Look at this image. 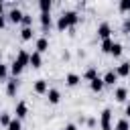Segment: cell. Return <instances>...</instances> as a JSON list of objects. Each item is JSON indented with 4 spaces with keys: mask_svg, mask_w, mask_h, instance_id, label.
Returning a JSON list of instances; mask_svg holds the SVG:
<instances>
[{
    "mask_svg": "<svg viewBox=\"0 0 130 130\" xmlns=\"http://www.w3.org/2000/svg\"><path fill=\"white\" fill-rule=\"evenodd\" d=\"M26 65H30V53H26V51H22V49H20V51H18V55H16V59H14V61H12V65H10V73H12L14 77H18Z\"/></svg>",
    "mask_w": 130,
    "mask_h": 130,
    "instance_id": "cell-1",
    "label": "cell"
},
{
    "mask_svg": "<svg viewBox=\"0 0 130 130\" xmlns=\"http://www.w3.org/2000/svg\"><path fill=\"white\" fill-rule=\"evenodd\" d=\"M100 126H102V130H112V110L110 108H106L100 114Z\"/></svg>",
    "mask_w": 130,
    "mask_h": 130,
    "instance_id": "cell-2",
    "label": "cell"
},
{
    "mask_svg": "<svg viewBox=\"0 0 130 130\" xmlns=\"http://www.w3.org/2000/svg\"><path fill=\"white\" fill-rule=\"evenodd\" d=\"M39 22H41V28H43V32L47 35V32L51 30V26H53V18H51V12H45V14H41V16H39Z\"/></svg>",
    "mask_w": 130,
    "mask_h": 130,
    "instance_id": "cell-3",
    "label": "cell"
},
{
    "mask_svg": "<svg viewBox=\"0 0 130 130\" xmlns=\"http://www.w3.org/2000/svg\"><path fill=\"white\" fill-rule=\"evenodd\" d=\"M18 87H20V83H18V79H16V77H12V79H8V81H6V93H8L10 98H14V95L18 93Z\"/></svg>",
    "mask_w": 130,
    "mask_h": 130,
    "instance_id": "cell-4",
    "label": "cell"
},
{
    "mask_svg": "<svg viewBox=\"0 0 130 130\" xmlns=\"http://www.w3.org/2000/svg\"><path fill=\"white\" fill-rule=\"evenodd\" d=\"M110 35H112V26H110V22H102V24L98 26V37H100L102 41H106V39H110Z\"/></svg>",
    "mask_w": 130,
    "mask_h": 130,
    "instance_id": "cell-5",
    "label": "cell"
},
{
    "mask_svg": "<svg viewBox=\"0 0 130 130\" xmlns=\"http://www.w3.org/2000/svg\"><path fill=\"white\" fill-rule=\"evenodd\" d=\"M32 91H35V93H39V95H43V93H47V91H49V83H47L45 79H37V81L32 83Z\"/></svg>",
    "mask_w": 130,
    "mask_h": 130,
    "instance_id": "cell-6",
    "label": "cell"
},
{
    "mask_svg": "<svg viewBox=\"0 0 130 130\" xmlns=\"http://www.w3.org/2000/svg\"><path fill=\"white\" fill-rule=\"evenodd\" d=\"M104 85H114L116 81H118V73H116V69H108L106 73H104Z\"/></svg>",
    "mask_w": 130,
    "mask_h": 130,
    "instance_id": "cell-7",
    "label": "cell"
},
{
    "mask_svg": "<svg viewBox=\"0 0 130 130\" xmlns=\"http://www.w3.org/2000/svg\"><path fill=\"white\" fill-rule=\"evenodd\" d=\"M22 14H24V12H20L18 8H12V10L6 14V18H8L12 24H18V22H22Z\"/></svg>",
    "mask_w": 130,
    "mask_h": 130,
    "instance_id": "cell-8",
    "label": "cell"
},
{
    "mask_svg": "<svg viewBox=\"0 0 130 130\" xmlns=\"http://www.w3.org/2000/svg\"><path fill=\"white\" fill-rule=\"evenodd\" d=\"M14 114H16V118H18V120L26 118V114H28V106H26V102H18V104H16V108H14Z\"/></svg>",
    "mask_w": 130,
    "mask_h": 130,
    "instance_id": "cell-9",
    "label": "cell"
},
{
    "mask_svg": "<svg viewBox=\"0 0 130 130\" xmlns=\"http://www.w3.org/2000/svg\"><path fill=\"white\" fill-rule=\"evenodd\" d=\"M35 47H37V53H47L49 51V39L47 37H39Z\"/></svg>",
    "mask_w": 130,
    "mask_h": 130,
    "instance_id": "cell-10",
    "label": "cell"
},
{
    "mask_svg": "<svg viewBox=\"0 0 130 130\" xmlns=\"http://www.w3.org/2000/svg\"><path fill=\"white\" fill-rule=\"evenodd\" d=\"M47 100H49V104H59L61 102V91L59 89H55V87H51L49 91H47Z\"/></svg>",
    "mask_w": 130,
    "mask_h": 130,
    "instance_id": "cell-11",
    "label": "cell"
},
{
    "mask_svg": "<svg viewBox=\"0 0 130 130\" xmlns=\"http://www.w3.org/2000/svg\"><path fill=\"white\" fill-rule=\"evenodd\" d=\"M65 14V18H67V22H69V26H71V30H73V26L79 22V14L75 12V10H67V12H63Z\"/></svg>",
    "mask_w": 130,
    "mask_h": 130,
    "instance_id": "cell-12",
    "label": "cell"
},
{
    "mask_svg": "<svg viewBox=\"0 0 130 130\" xmlns=\"http://www.w3.org/2000/svg\"><path fill=\"white\" fill-rule=\"evenodd\" d=\"M116 73H118V77H128V75H130V61L120 63V65L116 67Z\"/></svg>",
    "mask_w": 130,
    "mask_h": 130,
    "instance_id": "cell-13",
    "label": "cell"
},
{
    "mask_svg": "<svg viewBox=\"0 0 130 130\" xmlns=\"http://www.w3.org/2000/svg\"><path fill=\"white\" fill-rule=\"evenodd\" d=\"M79 81H81V77H79L77 73H67V75H65V85H69V87L79 85Z\"/></svg>",
    "mask_w": 130,
    "mask_h": 130,
    "instance_id": "cell-14",
    "label": "cell"
},
{
    "mask_svg": "<svg viewBox=\"0 0 130 130\" xmlns=\"http://www.w3.org/2000/svg\"><path fill=\"white\" fill-rule=\"evenodd\" d=\"M114 100L120 102V104L126 102V100H128V89H126V87H116V91H114Z\"/></svg>",
    "mask_w": 130,
    "mask_h": 130,
    "instance_id": "cell-15",
    "label": "cell"
},
{
    "mask_svg": "<svg viewBox=\"0 0 130 130\" xmlns=\"http://www.w3.org/2000/svg\"><path fill=\"white\" fill-rule=\"evenodd\" d=\"M104 87H106V85H104V79H102V77H95L93 81H89V89L95 91V93H100Z\"/></svg>",
    "mask_w": 130,
    "mask_h": 130,
    "instance_id": "cell-16",
    "label": "cell"
},
{
    "mask_svg": "<svg viewBox=\"0 0 130 130\" xmlns=\"http://www.w3.org/2000/svg\"><path fill=\"white\" fill-rule=\"evenodd\" d=\"M41 65H43V57H41V53H37V51L30 53V67H32V69H39Z\"/></svg>",
    "mask_w": 130,
    "mask_h": 130,
    "instance_id": "cell-17",
    "label": "cell"
},
{
    "mask_svg": "<svg viewBox=\"0 0 130 130\" xmlns=\"http://www.w3.org/2000/svg\"><path fill=\"white\" fill-rule=\"evenodd\" d=\"M95 77H100V75H98V69H95V67H87V69H85V73L81 75V79H85V81H93Z\"/></svg>",
    "mask_w": 130,
    "mask_h": 130,
    "instance_id": "cell-18",
    "label": "cell"
},
{
    "mask_svg": "<svg viewBox=\"0 0 130 130\" xmlns=\"http://www.w3.org/2000/svg\"><path fill=\"white\" fill-rule=\"evenodd\" d=\"M57 28L63 32V30H71V26H69V22H67V18H65V14H61L59 18H57Z\"/></svg>",
    "mask_w": 130,
    "mask_h": 130,
    "instance_id": "cell-19",
    "label": "cell"
},
{
    "mask_svg": "<svg viewBox=\"0 0 130 130\" xmlns=\"http://www.w3.org/2000/svg\"><path fill=\"white\" fill-rule=\"evenodd\" d=\"M32 35H35L32 26H22V30H20V39H22V41H30Z\"/></svg>",
    "mask_w": 130,
    "mask_h": 130,
    "instance_id": "cell-20",
    "label": "cell"
},
{
    "mask_svg": "<svg viewBox=\"0 0 130 130\" xmlns=\"http://www.w3.org/2000/svg\"><path fill=\"white\" fill-rule=\"evenodd\" d=\"M51 6H53V2H51V0H39V10H41V14L51 12Z\"/></svg>",
    "mask_w": 130,
    "mask_h": 130,
    "instance_id": "cell-21",
    "label": "cell"
},
{
    "mask_svg": "<svg viewBox=\"0 0 130 130\" xmlns=\"http://www.w3.org/2000/svg\"><path fill=\"white\" fill-rule=\"evenodd\" d=\"M112 49H114V41H112V39L102 41V51H104L106 55H110V53H112Z\"/></svg>",
    "mask_w": 130,
    "mask_h": 130,
    "instance_id": "cell-22",
    "label": "cell"
},
{
    "mask_svg": "<svg viewBox=\"0 0 130 130\" xmlns=\"http://www.w3.org/2000/svg\"><path fill=\"white\" fill-rule=\"evenodd\" d=\"M114 130H130V120H126V118L118 120V124L114 126Z\"/></svg>",
    "mask_w": 130,
    "mask_h": 130,
    "instance_id": "cell-23",
    "label": "cell"
},
{
    "mask_svg": "<svg viewBox=\"0 0 130 130\" xmlns=\"http://www.w3.org/2000/svg\"><path fill=\"white\" fill-rule=\"evenodd\" d=\"M10 122H12V118H10V114H8V112H2V114H0V124L8 128V124H10Z\"/></svg>",
    "mask_w": 130,
    "mask_h": 130,
    "instance_id": "cell-24",
    "label": "cell"
},
{
    "mask_svg": "<svg viewBox=\"0 0 130 130\" xmlns=\"http://www.w3.org/2000/svg\"><path fill=\"white\" fill-rule=\"evenodd\" d=\"M8 130H22V124L18 118H12V122L8 124Z\"/></svg>",
    "mask_w": 130,
    "mask_h": 130,
    "instance_id": "cell-25",
    "label": "cell"
},
{
    "mask_svg": "<svg viewBox=\"0 0 130 130\" xmlns=\"http://www.w3.org/2000/svg\"><path fill=\"white\" fill-rule=\"evenodd\" d=\"M122 51H124V49H122V45H120V43H114V49H112V53H110V55H112V57H120V55H122Z\"/></svg>",
    "mask_w": 130,
    "mask_h": 130,
    "instance_id": "cell-26",
    "label": "cell"
},
{
    "mask_svg": "<svg viewBox=\"0 0 130 130\" xmlns=\"http://www.w3.org/2000/svg\"><path fill=\"white\" fill-rule=\"evenodd\" d=\"M118 8H120L122 12H130V0H120Z\"/></svg>",
    "mask_w": 130,
    "mask_h": 130,
    "instance_id": "cell-27",
    "label": "cell"
},
{
    "mask_svg": "<svg viewBox=\"0 0 130 130\" xmlns=\"http://www.w3.org/2000/svg\"><path fill=\"white\" fill-rule=\"evenodd\" d=\"M22 24L24 26H32V16L30 14H22Z\"/></svg>",
    "mask_w": 130,
    "mask_h": 130,
    "instance_id": "cell-28",
    "label": "cell"
},
{
    "mask_svg": "<svg viewBox=\"0 0 130 130\" xmlns=\"http://www.w3.org/2000/svg\"><path fill=\"white\" fill-rule=\"evenodd\" d=\"M6 77H8V67L0 63V79H6Z\"/></svg>",
    "mask_w": 130,
    "mask_h": 130,
    "instance_id": "cell-29",
    "label": "cell"
},
{
    "mask_svg": "<svg viewBox=\"0 0 130 130\" xmlns=\"http://www.w3.org/2000/svg\"><path fill=\"white\" fill-rule=\"evenodd\" d=\"M85 124H87L89 128H95V126H98V120H95V118H87V122H85Z\"/></svg>",
    "mask_w": 130,
    "mask_h": 130,
    "instance_id": "cell-30",
    "label": "cell"
},
{
    "mask_svg": "<svg viewBox=\"0 0 130 130\" xmlns=\"http://www.w3.org/2000/svg\"><path fill=\"white\" fill-rule=\"evenodd\" d=\"M61 59H63V61H69V59H71L69 51H63V53H61Z\"/></svg>",
    "mask_w": 130,
    "mask_h": 130,
    "instance_id": "cell-31",
    "label": "cell"
},
{
    "mask_svg": "<svg viewBox=\"0 0 130 130\" xmlns=\"http://www.w3.org/2000/svg\"><path fill=\"white\" fill-rule=\"evenodd\" d=\"M124 30L130 35V18H126V20H124Z\"/></svg>",
    "mask_w": 130,
    "mask_h": 130,
    "instance_id": "cell-32",
    "label": "cell"
},
{
    "mask_svg": "<svg viewBox=\"0 0 130 130\" xmlns=\"http://www.w3.org/2000/svg\"><path fill=\"white\" fill-rule=\"evenodd\" d=\"M124 116H126V120H130V104L126 106V110H124Z\"/></svg>",
    "mask_w": 130,
    "mask_h": 130,
    "instance_id": "cell-33",
    "label": "cell"
},
{
    "mask_svg": "<svg viewBox=\"0 0 130 130\" xmlns=\"http://www.w3.org/2000/svg\"><path fill=\"white\" fill-rule=\"evenodd\" d=\"M63 130H77V126H75V124H67Z\"/></svg>",
    "mask_w": 130,
    "mask_h": 130,
    "instance_id": "cell-34",
    "label": "cell"
},
{
    "mask_svg": "<svg viewBox=\"0 0 130 130\" xmlns=\"http://www.w3.org/2000/svg\"><path fill=\"white\" fill-rule=\"evenodd\" d=\"M4 26H6V18H4V16H0V28H4Z\"/></svg>",
    "mask_w": 130,
    "mask_h": 130,
    "instance_id": "cell-35",
    "label": "cell"
},
{
    "mask_svg": "<svg viewBox=\"0 0 130 130\" xmlns=\"http://www.w3.org/2000/svg\"><path fill=\"white\" fill-rule=\"evenodd\" d=\"M0 16H4V2L0 0Z\"/></svg>",
    "mask_w": 130,
    "mask_h": 130,
    "instance_id": "cell-36",
    "label": "cell"
}]
</instances>
